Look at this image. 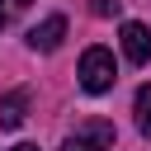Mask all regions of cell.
<instances>
[{
    "instance_id": "5",
    "label": "cell",
    "mask_w": 151,
    "mask_h": 151,
    "mask_svg": "<svg viewBox=\"0 0 151 151\" xmlns=\"http://www.w3.org/2000/svg\"><path fill=\"white\" fill-rule=\"evenodd\" d=\"M132 113H137V132H142V137H151V85H142V90H137Z\"/></svg>"
},
{
    "instance_id": "10",
    "label": "cell",
    "mask_w": 151,
    "mask_h": 151,
    "mask_svg": "<svg viewBox=\"0 0 151 151\" xmlns=\"http://www.w3.org/2000/svg\"><path fill=\"white\" fill-rule=\"evenodd\" d=\"M0 28H5V5H0Z\"/></svg>"
},
{
    "instance_id": "2",
    "label": "cell",
    "mask_w": 151,
    "mask_h": 151,
    "mask_svg": "<svg viewBox=\"0 0 151 151\" xmlns=\"http://www.w3.org/2000/svg\"><path fill=\"white\" fill-rule=\"evenodd\" d=\"M123 57L132 61V66H146L151 61V33H146V24H123Z\"/></svg>"
},
{
    "instance_id": "8",
    "label": "cell",
    "mask_w": 151,
    "mask_h": 151,
    "mask_svg": "<svg viewBox=\"0 0 151 151\" xmlns=\"http://www.w3.org/2000/svg\"><path fill=\"white\" fill-rule=\"evenodd\" d=\"M9 5H14V9H28V5H33V0H9Z\"/></svg>"
},
{
    "instance_id": "3",
    "label": "cell",
    "mask_w": 151,
    "mask_h": 151,
    "mask_svg": "<svg viewBox=\"0 0 151 151\" xmlns=\"http://www.w3.org/2000/svg\"><path fill=\"white\" fill-rule=\"evenodd\" d=\"M61 38H66V19H61V14L42 19L38 28H28V47H33V52H57Z\"/></svg>"
},
{
    "instance_id": "6",
    "label": "cell",
    "mask_w": 151,
    "mask_h": 151,
    "mask_svg": "<svg viewBox=\"0 0 151 151\" xmlns=\"http://www.w3.org/2000/svg\"><path fill=\"white\" fill-rule=\"evenodd\" d=\"M61 151H104V146H99V142H90L85 132H76V137H66V142H61Z\"/></svg>"
},
{
    "instance_id": "4",
    "label": "cell",
    "mask_w": 151,
    "mask_h": 151,
    "mask_svg": "<svg viewBox=\"0 0 151 151\" xmlns=\"http://www.w3.org/2000/svg\"><path fill=\"white\" fill-rule=\"evenodd\" d=\"M24 109H28V94H24V90L5 94V99H0V127H19V123H24Z\"/></svg>"
},
{
    "instance_id": "7",
    "label": "cell",
    "mask_w": 151,
    "mask_h": 151,
    "mask_svg": "<svg viewBox=\"0 0 151 151\" xmlns=\"http://www.w3.org/2000/svg\"><path fill=\"white\" fill-rule=\"evenodd\" d=\"M90 9H94L99 19H113V14L123 9V0H90Z\"/></svg>"
},
{
    "instance_id": "1",
    "label": "cell",
    "mask_w": 151,
    "mask_h": 151,
    "mask_svg": "<svg viewBox=\"0 0 151 151\" xmlns=\"http://www.w3.org/2000/svg\"><path fill=\"white\" fill-rule=\"evenodd\" d=\"M113 80H118L113 52H109V47H85V57H80V90L104 94V90H113Z\"/></svg>"
},
{
    "instance_id": "9",
    "label": "cell",
    "mask_w": 151,
    "mask_h": 151,
    "mask_svg": "<svg viewBox=\"0 0 151 151\" xmlns=\"http://www.w3.org/2000/svg\"><path fill=\"white\" fill-rule=\"evenodd\" d=\"M14 151H38V146H33V142H24V146H14Z\"/></svg>"
}]
</instances>
